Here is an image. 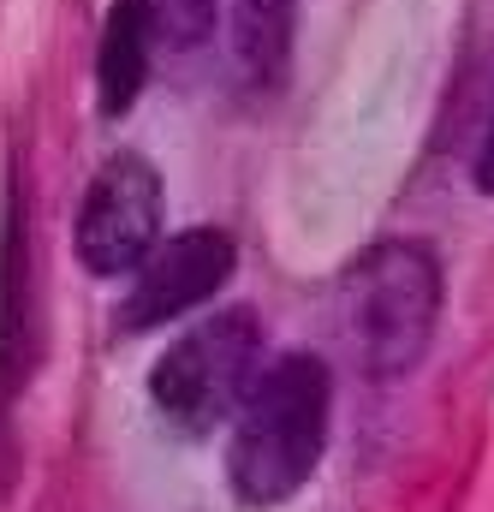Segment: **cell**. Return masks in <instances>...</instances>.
Segmentation results:
<instances>
[{"label": "cell", "instance_id": "cell-8", "mask_svg": "<svg viewBox=\"0 0 494 512\" xmlns=\"http://www.w3.org/2000/svg\"><path fill=\"white\" fill-rule=\"evenodd\" d=\"M155 30L173 48H197L215 30V0H155Z\"/></svg>", "mask_w": 494, "mask_h": 512}, {"label": "cell", "instance_id": "cell-1", "mask_svg": "<svg viewBox=\"0 0 494 512\" xmlns=\"http://www.w3.org/2000/svg\"><path fill=\"white\" fill-rule=\"evenodd\" d=\"M328 411L334 382L316 352H286L245 387L227 447V483L239 507L268 512L304 495L328 453Z\"/></svg>", "mask_w": 494, "mask_h": 512}, {"label": "cell", "instance_id": "cell-9", "mask_svg": "<svg viewBox=\"0 0 494 512\" xmlns=\"http://www.w3.org/2000/svg\"><path fill=\"white\" fill-rule=\"evenodd\" d=\"M471 179H477V191H483V197H494V120H489V131H483V143H477Z\"/></svg>", "mask_w": 494, "mask_h": 512}, {"label": "cell", "instance_id": "cell-4", "mask_svg": "<svg viewBox=\"0 0 494 512\" xmlns=\"http://www.w3.org/2000/svg\"><path fill=\"white\" fill-rule=\"evenodd\" d=\"M161 203H167V191H161L155 161H143L131 149L102 161V173L84 191L78 233H72L78 262L90 274H102V280L108 274H131L149 256V245L161 239Z\"/></svg>", "mask_w": 494, "mask_h": 512}, {"label": "cell", "instance_id": "cell-5", "mask_svg": "<svg viewBox=\"0 0 494 512\" xmlns=\"http://www.w3.org/2000/svg\"><path fill=\"white\" fill-rule=\"evenodd\" d=\"M239 268V245L221 233V227H191V233H173L161 245H149V256L131 268V292L120 304V334H149L197 304H209Z\"/></svg>", "mask_w": 494, "mask_h": 512}, {"label": "cell", "instance_id": "cell-7", "mask_svg": "<svg viewBox=\"0 0 494 512\" xmlns=\"http://www.w3.org/2000/svg\"><path fill=\"white\" fill-rule=\"evenodd\" d=\"M298 0H233V60L250 84H274L292 60Z\"/></svg>", "mask_w": 494, "mask_h": 512}, {"label": "cell", "instance_id": "cell-2", "mask_svg": "<svg viewBox=\"0 0 494 512\" xmlns=\"http://www.w3.org/2000/svg\"><path fill=\"white\" fill-rule=\"evenodd\" d=\"M334 322L370 382H399L423 364L441 322V262L417 239L370 245L334 292Z\"/></svg>", "mask_w": 494, "mask_h": 512}, {"label": "cell", "instance_id": "cell-6", "mask_svg": "<svg viewBox=\"0 0 494 512\" xmlns=\"http://www.w3.org/2000/svg\"><path fill=\"white\" fill-rule=\"evenodd\" d=\"M149 42H155V0H114L108 24H102V48H96V90H102V114L120 120L125 108L143 96L149 84Z\"/></svg>", "mask_w": 494, "mask_h": 512}, {"label": "cell", "instance_id": "cell-3", "mask_svg": "<svg viewBox=\"0 0 494 512\" xmlns=\"http://www.w3.org/2000/svg\"><path fill=\"white\" fill-rule=\"evenodd\" d=\"M256 352H262V322H256V310L233 304V310L203 316L191 334H179V340L155 358V370H149V399H155V411H161L173 429H185V435L221 429V423L239 411L245 387L256 382Z\"/></svg>", "mask_w": 494, "mask_h": 512}]
</instances>
